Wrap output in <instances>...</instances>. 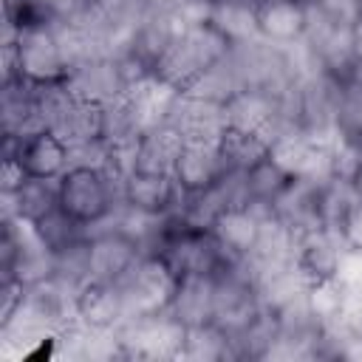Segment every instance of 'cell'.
I'll use <instances>...</instances> for the list:
<instances>
[{
    "label": "cell",
    "instance_id": "6da1fadb",
    "mask_svg": "<svg viewBox=\"0 0 362 362\" xmlns=\"http://www.w3.org/2000/svg\"><path fill=\"white\" fill-rule=\"evenodd\" d=\"M229 48H232V42L212 23L187 25V28L178 31L175 42L158 59V65H156L153 74L161 82L187 90L206 68H212L215 62H221L229 54Z\"/></svg>",
    "mask_w": 362,
    "mask_h": 362
},
{
    "label": "cell",
    "instance_id": "7a4b0ae2",
    "mask_svg": "<svg viewBox=\"0 0 362 362\" xmlns=\"http://www.w3.org/2000/svg\"><path fill=\"white\" fill-rule=\"evenodd\" d=\"M119 204H124V175L116 170L71 167L59 178V206L85 226L105 221Z\"/></svg>",
    "mask_w": 362,
    "mask_h": 362
},
{
    "label": "cell",
    "instance_id": "3957f363",
    "mask_svg": "<svg viewBox=\"0 0 362 362\" xmlns=\"http://www.w3.org/2000/svg\"><path fill=\"white\" fill-rule=\"evenodd\" d=\"M0 226V277L20 280L23 286L48 280L54 274V252L45 246L37 226L23 218H3Z\"/></svg>",
    "mask_w": 362,
    "mask_h": 362
},
{
    "label": "cell",
    "instance_id": "277c9868",
    "mask_svg": "<svg viewBox=\"0 0 362 362\" xmlns=\"http://www.w3.org/2000/svg\"><path fill=\"white\" fill-rule=\"evenodd\" d=\"M116 337L124 359H181L187 328L170 311H156L127 317L119 325Z\"/></svg>",
    "mask_w": 362,
    "mask_h": 362
},
{
    "label": "cell",
    "instance_id": "5b68a950",
    "mask_svg": "<svg viewBox=\"0 0 362 362\" xmlns=\"http://www.w3.org/2000/svg\"><path fill=\"white\" fill-rule=\"evenodd\" d=\"M116 286L122 291L127 317H141V314L167 311L173 288H175V274L167 269L161 257L144 255Z\"/></svg>",
    "mask_w": 362,
    "mask_h": 362
},
{
    "label": "cell",
    "instance_id": "8992f818",
    "mask_svg": "<svg viewBox=\"0 0 362 362\" xmlns=\"http://www.w3.org/2000/svg\"><path fill=\"white\" fill-rule=\"evenodd\" d=\"M11 45H14L17 71L23 79L45 85V82H59L68 76L57 25H40V28L20 31Z\"/></svg>",
    "mask_w": 362,
    "mask_h": 362
},
{
    "label": "cell",
    "instance_id": "52a82bcc",
    "mask_svg": "<svg viewBox=\"0 0 362 362\" xmlns=\"http://www.w3.org/2000/svg\"><path fill=\"white\" fill-rule=\"evenodd\" d=\"M90 238V280L93 283H119L141 255L133 238H127L122 229L99 221L88 226Z\"/></svg>",
    "mask_w": 362,
    "mask_h": 362
},
{
    "label": "cell",
    "instance_id": "ba28073f",
    "mask_svg": "<svg viewBox=\"0 0 362 362\" xmlns=\"http://www.w3.org/2000/svg\"><path fill=\"white\" fill-rule=\"evenodd\" d=\"M272 158L291 175L303 181H322L331 173V139H317L303 130L280 136L272 141Z\"/></svg>",
    "mask_w": 362,
    "mask_h": 362
},
{
    "label": "cell",
    "instance_id": "9c48e42d",
    "mask_svg": "<svg viewBox=\"0 0 362 362\" xmlns=\"http://www.w3.org/2000/svg\"><path fill=\"white\" fill-rule=\"evenodd\" d=\"M348 255V246L342 235L331 226H317L303 235H297L294 246V263L303 272L308 283L317 280H337L342 272V260Z\"/></svg>",
    "mask_w": 362,
    "mask_h": 362
},
{
    "label": "cell",
    "instance_id": "30bf717a",
    "mask_svg": "<svg viewBox=\"0 0 362 362\" xmlns=\"http://www.w3.org/2000/svg\"><path fill=\"white\" fill-rule=\"evenodd\" d=\"M164 124H170L184 141H218L226 130L223 105L201 99L189 90H178Z\"/></svg>",
    "mask_w": 362,
    "mask_h": 362
},
{
    "label": "cell",
    "instance_id": "8fae6325",
    "mask_svg": "<svg viewBox=\"0 0 362 362\" xmlns=\"http://www.w3.org/2000/svg\"><path fill=\"white\" fill-rule=\"evenodd\" d=\"M65 82L76 93V99L93 102V105H105L130 90L116 57H93V59L71 68Z\"/></svg>",
    "mask_w": 362,
    "mask_h": 362
},
{
    "label": "cell",
    "instance_id": "7c38bea8",
    "mask_svg": "<svg viewBox=\"0 0 362 362\" xmlns=\"http://www.w3.org/2000/svg\"><path fill=\"white\" fill-rule=\"evenodd\" d=\"M0 124H3V136H17V139H28L34 133L48 130L37 110V82H28L23 76L3 82Z\"/></svg>",
    "mask_w": 362,
    "mask_h": 362
},
{
    "label": "cell",
    "instance_id": "4fadbf2b",
    "mask_svg": "<svg viewBox=\"0 0 362 362\" xmlns=\"http://www.w3.org/2000/svg\"><path fill=\"white\" fill-rule=\"evenodd\" d=\"M223 173H226V161L221 156L218 141H184L173 167V178L178 181L181 192L209 189L221 181Z\"/></svg>",
    "mask_w": 362,
    "mask_h": 362
},
{
    "label": "cell",
    "instance_id": "5bb4252c",
    "mask_svg": "<svg viewBox=\"0 0 362 362\" xmlns=\"http://www.w3.org/2000/svg\"><path fill=\"white\" fill-rule=\"evenodd\" d=\"M167 311L184 328L215 322V277L212 274L175 277V288H173Z\"/></svg>",
    "mask_w": 362,
    "mask_h": 362
},
{
    "label": "cell",
    "instance_id": "9a60e30c",
    "mask_svg": "<svg viewBox=\"0 0 362 362\" xmlns=\"http://www.w3.org/2000/svg\"><path fill=\"white\" fill-rule=\"evenodd\" d=\"M181 187L173 173H127L124 175V204L141 212L167 215L181 201Z\"/></svg>",
    "mask_w": 362,
    "mask_h": 362
},
{
    "label": "cell",
    "instance_id": "2e32d148",
    "mask_svg": "<svg viewBox=\"0 0 362 362\" xmlns=\"http://www.w3.org/2000/svg\"><path fill=\"white\" fill-rule=\"evenodd\" d=\"M127 320V308L116 283H88L76 294V322L96 331H119Z\"/></svg>",
    "mask_w": 362,
    "mask_h": 362
},
{
    "label": "cell",
    "instance_id": "e0dca14e",
    "mask_svg": "<svg viewBox=\"0 0 362 362\" xmlns=\"http://www.w3.org/2000/svg\"><path fill=\"white\" fill-rule=\"evenodd\" d=\"M260 40L272 45H294L305 40L308 31V8L303 0H266L260 3L257 17Z\"/></svg>",
    "mask_w": 362,
    "mask_h": 362
},
{
    "label": "cell",
    "instance_id": "ac0fdd59",
    "mask_svg": "<svg viewBox=\"0 0 362 362\" xmlns=\"http://www.w3.org/2000/svg\"><path fill=\"white\" fill-rule=\"evenodd\" d=\"M181 147L184 139L170 124H153L130 144V173H173Z\"/></svg>",
    "mask_w": 362,
    "mask_h": 362
},
{
    "label": "cell",
    "instance_id": "d6986e66",
    "mask_svg": "<svg viewBox=\"0 0 362 362\" xmlns=\"http://www.w3.org/2000/svg\"><path fill=\"white\" fill-rule=\"evenodd\" d=\"M57 206H59V178L28 175L17 192H0V221L23 218V221L37 223Z\"/></svg>",
    "mask_w": 362,
    "mask_h": 362
},
{
    "label": "cell",
    "instance_id": "ffe728a7",
    "mask_svg": "<svg viewBox=\"0 0 362 362\" xmlns=\"http://www.w3.org/2000/svg\"><path fill=\"white\" fill-rule=\"evenodd\" d=\"M20 164L34 178H62L71 170V147L54 133L42 130L28 139H20Z\"/></svg>",
    "mask_w": 362,
    "mask_h": 362
},
{
    "label": "cell",
    "instance_id": "44dd1931",
    "mask_svg": "<svg viewBox=\"0 0 362 362\" xmlns=\"http://www.w3.org/2000/svg\"><path fill=\"white\" fill-rule=\"evenodd\" d=\"M320 181H303L291 178V184L283 189V195L274 201L272 215L280 218L294 235H303L308 229L322 226L320 221V198H317Z\"/></svg>",
    "mask_w": 362,
    "mask_h": 362
},
{
    "label": "cell",
    "instance_id": "7402d4cb",
    "mask_svg": "<svg viewBox=\"0 0 362 362\" xmlns=\"http://www.w3.org/2000/svg\"><path fill=\"white\" fill-rule=\"evenodd\" d=\"M144 130H147V119L130 93L99 105V139H105L110 147L133 144Z\"/></svg>",
    "mask_w": 362,
    "mask_h": 362
},
{
    "label": "cell",
    "instance_id": "603a6c76",
    "mask_svg": "<svg viewBox=\"0 0 362 362\" xmlns=\"http://www.w3.org/2000/svg\"><path fill=\"white\" fill-rule=\"evenodd\" d=\"M257 274V294L266 311H280L288 303L300 300L308 288V280L303 277V272L297 269L294 260L280 263V266H266V269H255Z\"/></svg>",
    "mask_w": 362,
    "mask_h": 362
},
{
    "label": "cell",
    "instance_id": "cb8c5ba5",
    "mask_svg": "<svg viewBox=\"0 0 362 362\" xmlns=\"http://www.w3.org/2000/svg\"><path fill=\"white\" fill-rule=\"evenodd\" d=\"M272 116H274V93H266L257 88H243L223 102L226 127H235V130H252L266 136Z\"/></svg>",
    "mask_w": 362,
    "mask_h": 362
},
{
    "label": "cell",
    "instance_id": "d4e9b609",
    "mask_svg": "<svg viewBox=\"0 0 362 362\" xmlns=\"http://www.w3.org/2000/svg\"><path fill=\"white\" fill-rule=\"evenodd\" d=\"M257 17H260V0H215L209 23L232 42H249L257 40Z\"/></svg>",
    "mask_w": 362,
    "mask_h": 362
},
{
    "label": "cell",
    "instance_id": "484cf974",
    "mask_svg": "<svg viewBox=\"0 0 362 362\" xmlns=\"http://www.w3.org/2000/svg\"><path fill=\"white\" fill-rule=\"evenodd\" d=\"M294 246H297V235L274 215H263L260 218V229H257V240L252 246V252L246 255L252 260L255 269H266V266H280L294 260Z\"/></svg>",
    "mask_w": 362,
    "mask_h": 362
},
{
    "label": "cell",
    "instance_id": "4316f807",
    "mask_svg": "<svg viewBox=\"0 0 362 362\" xmlns=\"http://www.w3.org/2000/svg\"><path fill=\"white\" fill-rule=\"evenodd\" d=\"M260 218L255 209L249 206H238V209H226L221 212V218L212 226V235L221 240V246L232 255V257H246L257 240V229H260Z\"/></svg>",
    "mask_w": 362,
    "mask_h": 362
},
{
    "label": "cell",
    "instance_id": "83f0119b",
    "mask_svg": "<svg viewBox=\"0 0 362 362\" xmlns=\"http://www.w3.org/2000/svg\"><path fill=\"white\" fill-rule=\"evenodd\" d=\"M246 184H249V209H255L257 215H272V206L291 184V175L269 156L252 170H246Z\"/></svg>",
    "mask_w": 362,
    "mask_h": 362
},
{
    "label": "cell",
    "instance_id": "f1b7e54d",
    "mask_svg": "<svg viewBox=\"0 0 362 362\" xmlns=\"http://www.w3.org/2000/svg\"><path fill=\"white\" fill-rule=\"evenodd\" d=\"M221 156L226 161V170H252L255 164H260L263 158L272 156V144L263 133H252V130H235L226 127L223 136L218 139Z\"/></svg>",
    "mask_w": 362,
    "mask_h": 362
},
{
    "label": "cell",
    "instance_id": "f546056e",
    "mask_svg": "<svg viewBox=\"0 0 362 362\" xmlns=\"http://www.w3.org/2000/svg\"><path fill=\"white\" fill-rule=\"evenodd\" d=\"M181 359H189V362H226V359H235L232 339L218 322L187 328Z\"/></svg>",
    "mask_w": 362,
    "mask_h": 362
},
{
    "label": "cell",
    "instance_id": "4dcf8cb0",
    "mask_svg": "<svg viewBox=\"0 0 362 362\" xmlns=\"http://www.w3.org/2000/svg\"><path fill=\"white\" fill-rule=\"evenodd\" d=\"M317 198H320V221H322V226H331L337 232H339L345 215L351 212V206L359 201L354 181L342 178V175L322 178L320 187H317Z\"/></svg>",
    "mask_w": 362,
    "mask_h": 362
},
{
    "label": "cell",
    "instance_id": "1f68e13d",
    "mask_svg": "<svg viewBox=\"0 0 362 362\" xmlns=\"http://www.w3.org/2000/svg\"><path fill=\"white\" fill-rule=\"evenodd\" d=\"M3 23H6L3 42H14L20 31L57 25V14L48 6V0H3Z\"/></svg>",
    "mask_w": 362,
    "mask_h": 362
},
{
    "label": "cell",
    "instance_id": "d6a6232c",
    "mask_svg": "<svg viewBox=\"0 0 362 362\" xmlns=\"http://www.w3.org/2000/svg\"><path fill=\"white\" fill-rule=\"evenodd\" d=\"M54 280H59L71 291H82L90 283V238L71 243L68 249L54 255Z\"/></svg>",
    "mask_w": 362,
    "mask_h": 362
},
{
    "label": "cell",
    "instance_id": "836d02e7",
    "mask_svg": "<svg viewBox=\"0 0 362 362\" xmlns=\"http://www.w3.org/2000/svg\"><path fill=\"white\" fill-rule=\"evenodd\" d=\"M305 303L308 308L317 314V320L328 328V325H337L345 320V311H348V294H345V286L342 280H317V283H308L305 288Z\"/></svg>",
    "mask_w": 362,
    "mask_h": 362
},
{
    "label": "cell",
    "instance_id": "e575fe53",
    "mask_svg": "<svg viewBox=\"0 0 362 362\" xmlns=\"http://www.w3.org/2000/svg\"><path fill=\"white\" fill-rule=\"evenodd\" d=\"M34 226H37L40 238L45 240V246H48L54 255L62 252V249H68L71 243L88 238V226H85L82 221H76L74 215H68L62 206L51 209V212H48L45 218H40Z\"/></svg>",
    "mask_w": 362,
    "mask_h": 362
},
{
    "label": "cell",
    "instance_id": "d590c367",
    "mask_svg": "<svg viewBox=\"0 0 362 362\" xmlns=\"http://www.w3.org/2000/svg\"><path fill=\"white\" fill-rule=\"evenodd\" d=\"M54 133H57L68 147L99 139V105L76 99L74 107L68 110V116L59 122V127H57Z\"/></svg>",
    "mask_w": 362,
    "mask_h": 362
},
{
    "label": "cell",
    "instance_id": "8d00e7d4",
    "mask_svg": "<svg viewBox=\"0 0 362 362\" xmlns=\"http://www.w3.org/2000/svg\"><path fill=\"white\" fill-rule=\"evenodd\" d=\"M334 136L362 144V90L348 82H342V90H339Z\"/></svg>",
    "mask_w": 362,
    "mask_h": 362
},
{
    "label": "cell",
    "instance_id": "74e56055",
    "mask_svg": "<svg viewBox=\"0 0 362 362\" xmlns=\"http://www.w3.org/2000/svg\"><path fill=\"white\" fill-rule=\"evenodd\" d=\"M339 235H342V240H345L348 249L362 252V198H359V201L351 206V212L345 215V221H342V226H339Z\"/></svg>",
    "mask_w": 362,
    "mask_h": 362
},
{
    "label": "cell",
    "instance_id": "f35d334b",
    "mask_svg": "<svg viewBox=\"0 0 362 362\" xmlns=\"http://www.w3.org/2000/svg\"><path fill=\"white\" fill-rule=\"evenodd\" d=\"M28 173L20 164V158H3L0 161V192H17L25 184Z\"/></svg>",
    "mask_w": 362,
    "mask_h": 362
},
{
    "label": "cell",
    "instance_id": "ab89813d",
    "mask_svg": "<svg viewBox=\"0 0 362 362\" xmlns=\"http://www.w3.org/2000/svg\"><path fill=\"white\" fill-rule=\"evenodd\" d=\"M354 42H356V54L362 59V17H356V23H354Z\"/></svg>",
    "mask_w": 362,
    "mask_h": 362
},
{
    "label": "cell",
    "instance_id": "60d3db41",
    "mask_svg": "<svg viewBox=\"0 0 362 362\" xmlns=\"http://www.w3.org/2000/svg\"><path fill=\"white\" fill-rule=\"evenodd\" d=\"M351 181H354V187H356V195L362 198V170H359V173H356V175H354Z\"/></svg>",
    "mask_w": 362,
    "mask_h": 362
},
{
    "label": "cell",
    "instance_id": "b9f144b4",
    "mask_svg": "<svg viewBox=\"0 0 362 362\" xmlns=\"http://www.w3.org/2000/svg\"><path fill=\"white\" fill-rule=\"evenodd\" d=\"M348 6L354 8V14H356V17H362V0H348Z\"/></svg>",
    "mask_w": 362,
    "mask_h": 362
},
{
    "label": "cell",
    "instance_id": "7bdbcfd3",
    "mask_svg": "<svg viewBox=\"0 0 362 362\" xmlns=\"http://www.w3.org/2000/svg\"><path fill=\"white\" fill-rule=\"evenodd\" d=\"M260 3H266V0H260Z\"/></svg>",
    "mask_w": 362,
    "mask_h": 362
}]
</instances>
